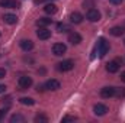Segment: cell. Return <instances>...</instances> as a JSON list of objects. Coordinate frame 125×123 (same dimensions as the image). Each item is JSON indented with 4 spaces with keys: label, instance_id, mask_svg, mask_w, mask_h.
Instances as JSON below:
<instances>
[{
    "label": "cell",
    "instance_id": "obj_27",
    "mask_svg": "<svg viewBox=\"0 0 125 123\" xmlns=\"http://www.w3.org/2000/svg\"><path fill=\"white\" fill-rule=\"evenodd\" d=\"M4 91H6V86H4V84H0V94L4 93Z\"/></svg>",
    "mask_w": 125,
    "mask_h": 123
},
{
    "label": "cell",
    "instance_id": "obj_11",
    "mask_svg": "<svg viewBox=\"0 0 125 123\" xmlns=\"http://www.w3.org/2000/svg\"><path fill=\"white\" fill-rule=\"evenodd\" d=\"M0 6L6 9H18L21 4L16 0H0Z\"/></svg>",
    "mask_w": 125,
    "mask_h": 123
},
{
    "label": "cell",
    "instance_id": "obj_30",
    "mask_svg": "<svg viewBox=\"0 0 125 123\" xmlns=\"http://www.w3.org/2000/svg\"><path fill=\"white\" fill-rule=\"evenodd\" d=\"M124 45H125V39H124Z\"/></svg>",
    "mask_w": 125,
    "mask_h": 123
},
{
    "label": "cell",
    "instance_id": "obj_2",
    "mask_svg": "<svg viewBox=\"0 0 125 123\" xmlns=\"http://www.w3.org/2000/svg\"><path fill=\"white\" fill-rule=\"evenodd\" d=\"M122 65V60H119V58H116V60H114V61H109L106 64V71L108 72H111V74H115V72H118V70H119V67Z\"/></svg>",
    "mask_w": 125,
    "mask_h": 123
},
{
    "label": "cell",
    "instance_id": "obj_15",
    "mask_svg": "<svg viewBox=\"0 0 125 123\" xmlns=\"http://www.w3.org/2000/svg\"><path fill=\"white\" fill-rule=\"evenodd\" d=\"M19 46L23 49V51H31L32 48H33V42H32L31 39H22L21 42H19Z\"/></svg>",
    "mask_w": 125,
    "mask_h": 123
},
{
    "label": "cell",
    "instance_id": "obj_5",
    "mask_svg": "<svg viewBox=\"0 0 125 123\" xmlns=\"http://www.w3.org/2000/svg\"><path fill=\"white\" fill-rule=\"evenodd\" d=\"M116 94V88L115 87H103V88H100V97L102 98H111V97H114Z\"/></svg>",
    "mask_w": 125,
    "mask_h": 123
},
{
    "label": "cell",
    "instance_id": "obj_28",
    "mask_svg": "<svg viewBox=\"0 0 125 123\" xmlns=\"http://www.w3.org/2000/svg\"><path fill=\"white\" fill-rule=\"evenodd\" d=\"M45 1H51V0H35V4H41V3H45Z\"/></svg>",
    "mask_w": 125,
    "mask_h": 123
},
{
    "label": "cell",
    "instance_id": "obj_18",
    "mask_svg": "<svg viewBox=\"0 0 125 123\" xmlns=\"http://www.w3.org/2000/svg\"><path fill=\"white\" fill-rule=\"evenodd\" d=\"M109 32H111V35H112V36H121V35H124L125 28H124V26H114Z\"/></svg>",
    "mask_w": 125,
    "mask_h": 123
},
{
    "label": "cell",
    "instance_id": "obj_7",
    "mask_svg": "<svg viewBox=\"0 0 125 123\" xmlns=\"http://www.w3.org/2000/svg\"><path fill=\"white\" fill-rule=\"evenodd\" d=\"M73 67H74V62L71 61V60H65V61H61L58 65H57V68H58V71H61V72H65V71H70V70H73Z\"/></svg>",
    "mask_w": 125,
    "mask_h": 123
},
{
    "label": "cell",
    "instance_id": "obj_21",
    "mask_svg": "<svg viewBox=\"0 0 125 123\" xmlns=\"http://www.w3.org/2000/svg\"><path fill=\"white\" fill-rule=\"evenodd\" d=\"M23 123L25 122V116H22V114H13L12 117H10V123Z\"/></svg>",
    "mask_w": 125,
    "mask_h": 123
},
{
    "label": "cell",
    "instance_id": "obj_23",
    "mask_svg": "<svg viewBox=\"0 0 125 123\" xmlns=\"http://www.w3.org/2000/svg\"><path fill=\"white\" fill-rule=\"evenodd\" d=\"M76 120V117H73V116H64L61 119V122H74Z\"/></svg>",
    "mask_w": 125,
    "mask_h": 123
},
{
    "label": "cell",
    "instance_id": "obj_13",
    "mask_svg": "<svg viewBox=\"0 0 125 123\" xmlns=\"http://www.w3.org/2000/svg\"><path fill=\"white\" fill-rule=\"evenodd\" d=\"M70 22H71V23H74V25L82 23V22H83V15H82V13H79V12H73V13L70 15Z\"/></svg>",
    "mask_w": 125,
    "mask_h": 123
},
{
    "label": "cell",
    "instance_id": "obj_3",
    "mask_svg": "<svg viewBox=\"0 0 125 123\" xmlns=\"http://www.w3.org/2000/svg\"><path fill=\"white\" fill-rule=\"evenodd\" d=\"M100 18H102V15H100V12L97 9H89L87 13H86V19L89 22H99Z\"/></svg>",
    "mask_w": 125,
    "mask_h": 123
},
{
    "label": "cell",
    "instance_id": "obj_9",
    "mask_svg": "<svg viewBox=\"0 0 125 123\" xmlns=\"http://www.w3.org/2000/svg\"><path fill=\"white\" fill-rule=\"evenodd\" d=\"M36 36H38L41 41H47V39L51 38V31H48L47 28H39V29L36 31Z\"/></svg>",
    "mask_w": 125,
    "mask_h": 123
},
{
    "label": "cell",
    "instance_id": "obj_8",
    "mask_svg": "<svg viewBox=\"0 0 125 123\" xmlns=\"http://www.w3.org/2000/svg\"><path fill=\"white\" fill-rule=\"evenodd\" d=\"M65 51H67V46H65L64 44H54V46H52V54L57 55V57L64 55Z\"/></svg>",
    "mask_w": 125,
    "mask_h": 123
},
{
    "label": "cell",
    "instance_id": "obj_17",
    "mask_svg": "<svg viewBox=\"0 0 125 123\" xmlns=\"http://www.w3.org/2000/svg\"><path fill=\"white\" fill-rule=\"evenodd\" d=\"M44 12L48 13V15H54V13H57V6L54 3H47L45 7H44Z\"/></svg>",
    "mask_w": 125,
    "mask_h": 123
},
{
    "label": "cell",
    "instance_id": "obj_1",
    "mask_svg": "<svg viewBox=\"0 0 125 123\" xmlns=\"http://www.w3.org/2000/svg\"><path fill=\"white\" fill-rule=\"evenodd\" d=\"M108 51H109V42L105 39V38H99L97 39V44H96V48H94V52L93 54H99V57L100 58H103L106 54H108Z\"/></svg>",
    "mask_w": 125,
    "mask_h": 123
},
{
    "label": "cell",
    "instance_id": "obj_16",
    "mask_svg": "<svg viewBox=\"0 0 125 123\" xmlns=\"http://www.w3.org/2000/svg\"><path fill=\"white\" fill-rule=\"evenodd\" d=\"M51 23H52V19H48V18H39L36 20V26L38 28H47Z\"/></svg>",
    "mask_w": 125,
    "mask_h": 123
},
{
    "label": "cell",
    "instance_id": "obj_19",
    "mask_svg": "<svg viewBox=\"0 0 125 123\" xmlns=\"http://www.w3.org/2000/svg\"><path fill=\"white\" fill-rule=\"evenodd\" d=\"M57 31L60 32V33H64V32L71 31V28H70V25H67V23H58V25H57Z\"/></svg>",
    "mask_w": 125,
    "mask_h": 123
},
{
    "label": "cell",
    "instance_id": "obj_12",
    "mask_svg": "<svg viewBox=\"0 0 125 123\" xmlns=\"http://www.w3.org/2000/svg\"><path fill=\"white\" fill-rule=\"evenodd\" d=\"M68 42H70L71 45H79V44L82 42L80 33H77V32H70V33H68Z\"/></svg>",
    "mask_w": 125,
    "mask_h": 123
},
{
    "label": "cell",
    "instance_id": "obj_4",
    "mask_svg": "<svg viewBox=\"0 0 125 123\" xmlns=\"http://www.w3.org/2000/svg\"><path fill=\"white\" fill-rule=\"evenodd\" d=\"M18 84H19L21 90H28V88L32 86V78L31 77H28V75H22V77L19 78Z\"/></svg>",
    "mask_w": 125,
    "mask_h": 123
},
{
    "label": "cell",
    "instance_id": "obj_29",
    "mask_svg": "<svg viewBox=\"0 0 125 123\" xmlns=\"http://www.w3.org/2000/svg\"><path fill=\"white\" fill-rule=\"evenodd\" d=\"M121 81H124L125 83V71L124 72H121Z\"/></svg>",
    "mask_w": 125,
    "mask_h": 123
},
{
    "label": "cell",
    "instance_id": "obj_22",
    "mask_svg": "<svg viewBox=\"0 0 125 123\" xmlns=\"http://www.w3.org/2000/svg\"><path fill=\"white\" fill-rule=\"evenodd\" d=\"M35 122H48V117L44 114H38V116H35Z\"/></svg>",
    "mask_w": 125,
    "mask_h": 123
},
{
    "label": "cell",
    "instance_id": "obj_24",
    "mask_svg": "<svg viewBox=\"0 0 125 123\" xmlns=\"http://www.w3.org/2000/svg\"><path fill=\"white\" fill-rule=\"evenodd\" d=\"M6 113H7V107H6V109H1V110H0V120L3 119V116H6Z\"/></svg>",
    "mask_w": 125,
    "mask_h": 123
},
{
    "label": "cell",
    "instance_id": "obj_20",
    "mask_svg": "<svg viewBox=\"0 0 125 123\" xmlns=\"http://www.w3.org/2000/svg\"><path fill=\"white\" fill-rule=\"evenodd\" d=\"M19 101H21V104H25V106H33L35 104V100L31 97H22Z\"/></svg>",
    "mask_w": 125,
    "mask_h": 123
},
{
    "label": "cell",
    "instance_id": "obj_6",
    "mask_svg": "<svg viewBox=\"0 0 125 123\" xmlns=\"http://www.w3.org/2000/svg\"><path fill=\"white\" fill-rule=\"evenodd\" d=\"M108 112H109L108 106H105V104H102V103H97V104L93 106V113L96 116H105Z\"/></svg>",
    "mask_w": 125,
    "mask_h": 123
},
{
    "label": "cell",
    "instance_id": "obj_25",
    "mask_svg": "<svg viewBox=\"0 0 125 123\" xmlns=\"http://www.w3.org/2000/svg\"><path fill=\"white\" fill-rule=\"evenodd\" d=\"M4 77H6V70L4 68H0V80L4 78Z\"/></svg>",
    "mask_w": 125,
    "mask_h": 123
},
{
    "label": "cell",
    "instance_id": "obj_10",
    "mask_svg": "<svg viewBox=\"0 0 125 123\" xmlns=\"http://www.w3.org/2000/svg\"><path fill=\"white\" fill-rule=\"evenodd\" d=\"M60 87H61L60 81H57V80H54V78H51V80H48V81L45 83V88H47V90H51V91H55V90H58Z\"/></svg>",
    "mask_w": 125,
    "mask_h": 123
},
{
    "label": "cell",
    "instance_id": "obj_14",
    "mask_svg": "<svg viewBox=\"0 0 125 123\" xmlns=\"http://www.w3.org/2000/svg\"><path fill=\"white\" fill-rule=\"evenodd\" d=\"M3 20L7 25H15L18 22V16L16 15H12V13H4L3 15Z\"/></svg>",
    "mask_w": 125,
    "mask_h": 123
},
{
    "label": "cell",
    "instance_id": "obj_26",
    "mask_svg": "<svg viewBox=\"0 0 125 123\" xmlns=\"http://www.w3.org/2000/svg\"><path fill=\"white\" fill-rule=\"evenodd\" d=\"M109 1H111L112 4H121V3H122L124 0H109Z\"/></svg>",
    "mask_w": 125,
    "mask_h": 123
}]
</instances>
